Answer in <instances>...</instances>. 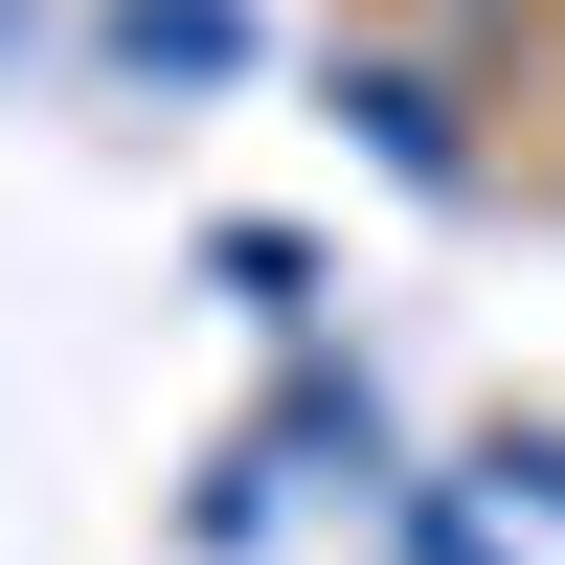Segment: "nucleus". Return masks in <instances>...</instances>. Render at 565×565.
I'll use <instances>...</instances> for the list:
<instances>
[{"instance_id": "obj_2", "label": "nucleus", "mask_w": 565, "mask_h": 565, "mask_svg": "<svg viewBox=\"0 0 565 565\" xmlns=\"http://www.w3.org/2000/svg\"><path fill=\"white\" fill-rule=\"evenodd\" d=\"M498 476H521V498H565V452H498Z\"/></svg>"}, {"instance_id": "obj_1", "label": "nucleus", "mask_w": 565, "mask_h": 565, "mask_svg": "<svg viewBox=\"0 0 565 565\" xmlns=\"http://www.w3.org/2000/svg\"><path fill=\"white\" fill-rule=\"evenodd\" d=\"M136 45H159V68H226L249 23H226V0H136Z\"/></svg>"}]
</instances>
